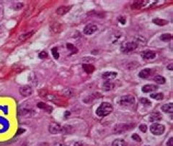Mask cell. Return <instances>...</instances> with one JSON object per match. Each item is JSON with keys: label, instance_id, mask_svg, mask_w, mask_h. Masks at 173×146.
I'll list each match as a JSON object with an SVG mask.
<instances>
[{"label": "cell", "instance_id": "obj_14", "mask_svg": "<svg viewBox=\"0 0 173 146\" xmlns=\"http://www.w3.org/2000/svg\"><path fill=\"white\" fill-rule=\"evenodd\" d=\"M152 22H153L155 24L157 25V26H166V25H167L168 23H169V22H168L167 20H164V19H161V18H159L153 19Z\"/></svg>", "mask_w": 173, "mask_h": 146}, {"label": "cell", "instance_id": "obj_22", "mask_svg": "<svg viewBox=\"0 0 173 146\" xmlns=\"http://www.w3.org/2000/svg\"><path fill=\"white\" fill-rule=\"evenodd\" d=\"M128 125H118L115 127V132H123L124 131H126L128 130Z\"/></svg>", "mask_w": 173, "mask_h": 146}, {"label": "cell", "instance_id": "obj_4", "mask_svg": "<svg viewBox=\"0 0 173 146\" xmlns=\"http://www.w3.org/2000/svg\"><path fill=\"white\" fill-rule=\"evenodd\" d=\"M138 47V43L136 42L133 41H128L124 42L121 45V51L124 53H128L130 51H133Z\"/></svg>", "mask_w": 173, "mask_h": 146}, {"label": "cell", "instance_id": "obj_17", "mask_svg": "<svg viewBox=\"0 0 173 146\" xmlns=\"http://www.w3.org/2000/svg\"><path fill=\"white\" fill-rule=\"evenodd\" d=\"M149 1H136L133 3V4H132V8L133 9H139L141 8L142 7H144L146 4H147Z\"/></svg>", "mask_w": 173, "mask_h": 146}, {"label": "cell", "instance_id": "obj_9", "mask_svg": "<svg viewBox=\"0 0 173 146\" xmlns=\"http://www.w3.org/2000/svg\"><path fill=\"white\" fill-rule=\"evenodd\" d=\"M117 73L116 72H105L102 75V78L104 80H111L115 79L117 76Z\"/></svg>", "mask_w": 173, "mask_h": 146}, {"label": "cell", "instance_id": "obj_37", "mask_svg": "<svg viewBox=\"0 0 173 146\" xmlns=\"http://www.w3.org/2000/svg\"><path fill=\"white\" fill-rule=\"evenodd\" d=\"M53 146H67L66 145L63 143H60V142H57V143H55Z\"/></svg>", "mask_w": 173, "mask_h": 146}, {"label": "cell", "instance_id": "obj_8", "mask_svg": "<svg viewBox=\"0 0 173 146\" xmlns=\"http://www.w3.org/2000/svg\"><path fill=\"white\" fill-rule=\"evenodd\" d=\"M162 114L160 112H158V111H156V112H153L150 114L149 120L152 122H155L162 120Z\"/></svg>", "mask_w": 173, "mask_h": 146}, {"label": "cell", "instance_id": "obj_35", "mask_svg": "<svg viewBox=\"0 0 173 146\" xmlns=\"http://www.w3.org/2000/svg\"><path fill=\"white\" fill-rule=\"evenodd\" d=\"M25 132V130H23V129L22 128H19L18 129V131H17V135H20V134H21V133H23V132Z\"/></svg>", "mask_w": 173, "mask_h": 146}, {"label": "cell", "instance_id": "obj_3", "mask_svg": "<svg viewBox=\"0 0 173 146\" xmlns=\"http://www.w3.org/2000/svg\"><path fill=\"white\" fill-rule=\"evenodd\" d=\"M165 127L163 125L158 123H153L150 126V131L155 135H161L164 132Z\"/></svg>", "mask_w": 173, "mask_h": 146}, {"label": "cell", "instance_id": "obj_32", "mask_svg": "<svg viewBox=\"0 0 173 146\" xmlns=\"http://www.w3.org/2000/svg\"><path fill=\"white\" fill-rule=\"evenodd\" d=\"M139 130L142 132H146L147 131V126L146 125H141L139 126Z\"/></svg>", "mask_w": 173, "mask_h": 146}, {"label": "cell", "instance_id": "obj_5", "mask_svg": "<svg viewBox=\"0 0 173 146\" xmlns=\"http://www.w3.org/2000/svg\"><path fill=\"white\" fill-rule=\"evenodd\" d=\"M48 130L51 134H58V133H62L63 127L58 123L53 122L49 125Z\"/></svg>", "mask_w": 173, "mask_h": 146}, {"label": "cell", "instance_id": "obj_20", "mask_svg": "<svg viewBox=\"0 0 173 146\" xmlns=\"http://www.w3.org/2000/svg\"><path fill=\"white\" fill-rule=\"evenodd\" d=\"M112 146H127V143L124 140L116 139L113 142Z\"/></svg>", "mask_w": 173, "mask_h": 146}, {"label": "cell", "instance_id": "obj_29", "mask_svg": "<svg viewBox=\"0 0 173 146\" xmlns=\"http://www.w3.org/2000/svg\"><path fill=\"white\" fill-rule=\"evenodd\" d=\"M131 138L133 140L136 141V142H141V138L140 137V136L136 134V133H134V134L132 135Z\"/></svg>", "mask_w": 173, "mask_h": 146}, {"label": "cell", "instance_id": "obj_12", "mask_svg": "<svg viewBox=\"0 0 173 146\" xmlns=\"http://www.w3.org/2000/svg\"><path fill=\"white\" fill-rule=\"evenodd\" d=\"M72 9L71 6H64V7H60L56 9V13L59 15H64L69 12V10Z\"/></svg>", "mask_w": 173, "mask_h": 146}, {"label": "cell", "instance_id": "obj_28", "mask_svg": "<svg viewBox=\"0 0 173 146\" xmlns=\"http://www.w3.org/2000/svg\"><path fill=\"white\" fill-rule=\"evenodd\" d=\"M51 52H52V54H53V57L55 58V59H59V52H58V49L56 47H54V48H52Z\"/></svg>", "mask_w": 173, "mask_h": 146}, {"label": "cell", "instance_id": "obj_25", "mask_svg": "<svg viewBox=\"0 0 173 146\" xmlns=\"http://www.w3.org/2000/svg\"><path fill=\"white\" fill-rule=\"evenodd\" d=\"M172 36L170 33H164L162 34V35L160 36V39L164 42L169 41L172 39Z\"/></svg>", "mask_w": 173, "mask_h": 146}, {"label": "cell", "instance_id": "obj_1", "mask_svg": "<svg viewBox=\"0 0 173 146\" xmlns=\"http://www.w3.org/2000/svg\"><path fill=\"white\" fill-rule=\"evenodd\" d=\"M113 110V106L108 102H103L100 105L96 111V114L98 117H105L112 113Z\"/></svg>", "mask_w": 173, "mask_h": 146}, {"label": "cell", "instance_id": "obj_30", "mask_svg": "<svg viewBox=\"0 0 173 146\" xmlns=\"http://www.w3.org/2000/svg\"><path fill=\"white\" fill-rule=\"evenodd\" d=\"M38 56L40 59H45L48 57V53L45 52V51H42V52H40V54H38Z\"/></svg>", "mask_w": 173, "mask_h": 146}, {"label": "cell", "instance_id": "obj_31", "mask_svg": "<svg viewBox=\"0 0 173 146\" xmlns=\"http://www.w3.org/2000/svg\"><path fill=\"white\" fill-rule=\"evenodd\" d=\"M23 7V4L22 3H17L15 5L13 6V8L15 9V10H18V9H20L22 7Z\"/></svg>", "mask_w": 173, "mask_h": 146}, {"label": "cell", "instance_id": "obj_26", "mask_svg": "<svg viewBox=\"0 0 173 146\" xmlns=\"http://www.w3.org/2000/svg\"><path fill=\"white\" fill-rule=\"evenodd\" d=\"M67 47L69 51H71L72 54H76V53H77V51H78L77 48L74 46V45H72V43H67Z\"/></svg>", "mask_w": 173, "mask_h": 146}, {"label": "cell", "instance_id": "obj_10", "mask_svg": "<svg viewBox=\"0 0 173 146\" xmlns=\"http://www.w3.org/2000/svg\"><path fill=\"white\" fill-rule=\"evenodd\" d=\"M157 88H158V87L155 85H146L143 86L141 90L144 93H148L155 91L157 90Z\"/></svg>", "mask_w": 173, "mask_h": 146}, {"label": "cell", "instance_id": "obj_7", "mask_svg": "<svg viewBox=\"0 0 173 146\" xmlns=\"http://www.w3.org/2000/svg\"><path fill=\"white\" fill-rule=\"evenodd\" d=\"M19 92H20V93L23 96L28 97L30 96L32 94L33 89L30 85H24L20 88V90H19Z\"/></svg>", "mask_w": 173, "mask_h": 146}, {"label": "cell", "instance_id": "obj_18", "mask_svg": "<svg viewBox=\"0 0 173 146\" xmlns=\"http://www.w3.org/2000/svg\"><path fill=\"white\" fill-rule=\"evenodd\" d=\"M35 33V31H30V32H28V33H26L22 34V35H20V36H19V40L21 41H26V39L29 38H30L31 36H32Z\"/></svg>", "mask_w": 173, "mask_h": 146}, {"label": "cell", "instance_id": "obj_16", "mask_svg": "<svg viewBox=\"0 0 173 146\" xmlns=\"http://www.w3.org/2000/svg\"><path fill=\"white\" fill-rule=\"evenodd\" d=\"M82 68L86 73L91 74L95 71V67L90 64H84L82 65Z\"/></svg>", "mask_w": 173, "mask_h": 146}, {"label": "cell", "instance_id": "obj_24", "mask_svg": "<svg viewBox=\"0 0 173 146\" xmlns=\"http://www.w3.org/2000/svg\"><path fill=\"white\" fill-rule=\"evenodd\" d=\"M150 97L155 100H162L163 99V98H164V94L162 93H153V94H151Z\"/></svg>", "mask_w": 173, "mask_h": 146}, {"label": "cell", "instance_id": "obj_2", "mask_svg": "<svg viewBox=\"0 0 173 146\" xmlns=\"http://www.w3.org/2000/svg\"><path fill=\"white\" fill-rule=\"evenodd\" d=\"M136 98L133 95H126L121 97L120 103L123 106H130L134 104Z\"/></svg>", "mask_w": 173, "mask_h": 146}, {"label": "cell", "instance_id": "obj_21", "mask_svg": "<svg viewBox=\"0 0 173 146\" xmlns=\"http://www.w3.org/2000/svg\"><path fill=\"white\" fill-rule=\"evenodd\" d=\"M115 87L114 83L110 82V81H106L105 83H104L103 84V88L105 89L107 91H109V90H113Z\"/></svg>", "mask_w": 173, "mask_h": 146}, {"label": "cell", "instance_id": "obj_23", "mask_svg": "<svg viewBox=\"0 0 173 146\" xmlns=\"http://www.w3.org/2000/svg\"><path fill=\"white\" fill-rule=\"evenodd\" d=\"M154 80H155V83H157L159 85H163L166 82L165 78L164 77L161 76V75H157V76H155V78H154Z\"/></svg>", "mask_w": 173, "mask_h": 146}, {"label": "cell", "instance_id": "obj_6", "mask_svg": "<svg viewBox=\"0 0 173 146\" xmlns=\"http://www.w3.org/2000/svg\"><path fill=\"white\" fill-rule=\"evenodd\" d=\"M97 31V26H95V25H93V24H89V25H86L85 27H84V30H83V33H84L85 35L90 36L95 33Z\"/></svg>", "mask_w": 173, "mask_h": 146}, {"label": "cell", "instance_id": "obj_13", "mask_svg": "<svg viewBox=\"0 0 173 146\" xmlns=\"http://www.w3.org/2000/svg\"><path fill=\"white\" fill-rule=\"evenodd\" d=\"M152 73V70L149 68H146L144 70H142L139 73H138V76L141 78H149V75Z\"/></svg>", "mask_w": 173, "mask_h": 146}, {"label": "cell", "instance_id": "obj_38", "mask_svg": "<svg viewBox=\"0 0 173 146\" xmlns=\"http://www.w3.org/2000/svg\"><path fill=\"white\" fill-rule=\"evenodd\" d=\"M74 146H84L82 143L81 142H76V143L74 144Z\"/></svg>", "mask_w": 173, "mask_h": 146}, {"label": "cell", "instance_id": "obj_27", "mask_svg": "<svg viewBox=\"0 0 173 146\" xmlns=\"http://www.w3.org/2000/svg\"><path fill=\"white\" fill-rule=\"evenodd\" d=\"M140 102H141L143 105H144V106H151V104H152L150 100H148L147 98H140Z\"/></svg>", "mask_w": 173, "mask_h": 146}, {"label": "cell", "instance_id": "obj_39", "mask_svg": "<svg viewBox=\"0 0 173 146\" xmlns=\"http://www.w3.org/2000/svg\"><path fill=\"white\" fill-rule=\"evenodd\" d=\"M0 12H1V9H0Z\"/></svg>", "mask_w": 173, "mask_h": 146}, {"label": "cell", "instance_id": "obj_11", "mask_svg": "<svg viewBox=\"0 0 173 146\" xmlns=\"http://www.w3.org/2000/svg\"><path fill=\"white\" fill-rule=\"evenodd\" d=\"M142 57L143 59H146V60L153 59L156 57V53L153 51H146L143 52Z\"/></svg>", "mask_w": 173, "mask_h": 146}, {"label": "cell", "instance_id": "obj_15", "mask_svg": "<svg viewBox=\"0 0 173 146\" xmlns=\"http://www.w3.org/2000/svg\"><path fill=\"white\" fill-rule=\"evenodd\" d=\"M162 111L166 113H172L173 112V103H169L164 104L161 107Z\"/></svg>", "mask_w": 173, "mask_h": 146}, {"label": "cell", "instance_id": "obj_36", "mask_svg": "<svg viewBox=\"0 0 173 146\" xmlns=\"http://www.w3.org/2000/svg\"><path fill=\"white\" fill-rule=\"evenodd\" d=\"M167 69L169 70H170V71H172V70H173V64H170L169 65H168L167 66Z\"/></svg>", "mask_w": 173, "mask_h": 146}, {"label": "cell", "instance_id": "obj_34", "mask_svg": "<svg viewBox=\"0 0 173 146\" xmlns=\"http://www.w3.org/2000/svg\"><path fill=\"white\" fill-rule=\"evenodd\" d=\"M167 146H173V137H170L167 142Z\"/></svg>", "mask_w": 173, "mask_h": 146}, {"label": "cell", "instance_id": "obj_40", "mask_svg": "<svg viewBox=\"0 0 173 146\" xmlns=\"http://www.w3.org/2000/svg\"><path fill=\"white\" fill-rule=\"evenodd\" d=\"M145 146H149V145H145Z\"/></svg>", "mask_w": 173, "mask_h": 146}, {"label": "cell", "instance_id": "obj_33", "mask_svg": "<svg viewBox=\"0 0 173 146\" xmlns=\"http://www.w3.org/2000/svg\"><path fill=\"white\" fill-rule=\"evenodd\" d=\"M119 22H120V23H121V24H123V25H124L125 23V21H126V20H125V17H120V18H119Z\"/></svg>", "mask_w": 173, "mask_h": 146}, {"label": "cell", "instance_id": "obj_19", "mask_svg": "<svg viewBox=\"0 0 173 146\" xmlns=\"http://www.w3.org/2000/svg\"><path fill=\"white\" fill-rule=\"evenodd\" d=\"M37 106L39 108V109H43L45 110V111H48V112H51L52 111V108L50 106H48V105L45 104V103H43V102H40V103H38L37 104Z\"/></svg>", "mask_w": 173, "mask_h": 146}]
</instances>
